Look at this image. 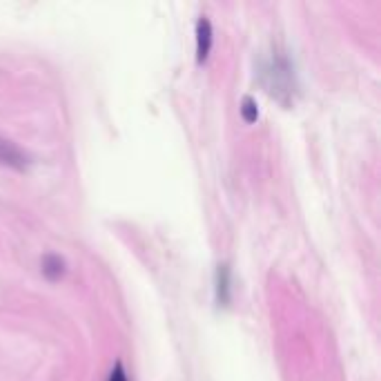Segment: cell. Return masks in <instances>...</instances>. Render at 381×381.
I'll use <instances>...</instances> for the list:
<instances>
[{
	"label": "cell",
	"instance_id": "cell-5",
	"mask_svg": "<svg viewBox=\"0 0 381 381\" xmlns=\"http://www.w3.org/2000/svg\"><path fill=\"white\" fill-rule=\"evenodd\" d=\"M216 299L219 304H230V268L227 263L216 266Z\"/></svg>",
	"mask_w": 381,
	"mask_h": 381
},
{
	"label": "cell",
	"instance_id": "cell-7",
	"mask_svg": "<svg viewBox=\"0 0 381 381\" xmlns=\"http://www.w3.org/2000/svg\"><path fill=\"white\" fill-rule=\"evenodd\" d=\"M109 381H127V373L123 368V361H116L112 373H109Z\"/></svg>",
	"mask_w": 381,
	"mask_h": 381
},
{
	"label": "cell",
	"instance_id": "cell-6",
	"mask_svg": "<svg viewBox=\"0 0 381 381\" xmlns=\"http://www.w3.org/2000/svg\"><path fill=\"white\" fill-rule=\"evenodd\" d=\"M241 114H243V118L248 120V123H252V120H257L259 116V109H257V103L252 96H243V103H241Z\"/></svg>",
	"mask_w": 381,
	"mask_h": 381
},
{
	"label": "cell",
	"instance_id": "cell-3",
	"mask_svg": "<svg viewBox=\"0 0 381 381\" xmlns=\"http://www.w3.org/2000/svg\"><path fill=\"white\" fill-rule=\"evenodd\" d=\"M0 163H7V165H14V167H25L29 163V156L16 143L0 136Z\"/></svg>",
	"mask_w": 381,
	"mask_h": 381
},
{
	"label": "cell",
	"instance_id": "cell-2",
	"mask_svg": "<svg viewBox=\"0 0 381 381\" xmlns=\"http://www.w3.org/2000/svg\"><path fill=\"white\" fill-rule=\"evenodd\" d=\"M212 49V23L207 16H201L196 20V60L203 63Z\"/></svg>",
	"mask_w": 381,
	"mask_h": 381
},
{
	"label": "cell",
	"instance_id": "cell-1",
	"mask_svg": "<svg viewBox=\"0 0 381 381\" xmlns=\"http://www.w3.org/2000/svg\"><path fill=\"white\" fill-rule=\"evenodd\" d=\"M261 80L268 89V94L277 96L281 103H288L290 96L297 89V80H295V67L290 63V58L275 49V54L270 56L263 69H261Z\"/></svg>",
	"mask_w": 381,
	"mask_h": 381
},
{
	"label": "cell",
	"instance_id": "cell-4",
	"mask_svg": "<svg viewBox=\"0 0 381 381\" xmlns=\"http://www.w3.org/2000/svg\"><path fill=\"white\" fill-rule=\"evenodd\" d=\"M40 266H43V275L47 279H58L65 272V259L56 254V252H47L40 259Z\"/></svg>",
	"mask_w": 381,
	"mask_h": 381
}]
</instances>
